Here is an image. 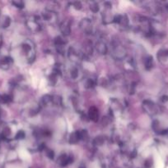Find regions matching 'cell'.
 <instances>
[{
    "mask_svg": "<svg viewBox=\"0 0 168 168\" xmlns=\"http://www.w3.org/2000/svg\"><path fill=\"white\" fill-rule=\"evenodd\" d=\"M84 49H85V51H86V53L87 54H93V48L92 46V42L90 41H88V42L85 43L84 44Z\"/></svg>",
    "mask_w": 168,
    "mask_h": 168,
    "instance_id": "19",
    "label": "cell"
},
{
    "mask_svg": "<svg viewBox=\"0 0 168 168\" xmlns=\"http://www.w3.org/2000/svg\"><path fill=\"white\" fill-rule=\"evenodd\" d=\"M12 4L16 8H24V3L22 1H13V2H12Z\"/></svg>",
    "mask_w": 168,
    "mask_h": 168,
    "instance_id": "29",
    "label": "cell"
},
{
    "mask_svg": "<svg viewBox=\"0 0 168 168\" xmlns=\"http://www.w3.org/2000/svg\"><path fill=\"white\" fill-rule=\"evenodd\" d=\"M109 122H110V120L108 119V117H103L102 118V121H101V124L103 125L104 126H106L108 124H109Z\"/></svg>",
    "mask_w": 168,
    "mask_h": 168,
    "instance_id": "34",
    "label": "cell"
},
{
    "mask_svg": "<svg viewBox=\"0 0 168 168\" xmlns=\"http://www.w3.org/2000/svg\"><path fill=\"white\" fill-rule=\"evenodd\" d=\"M46 155L47 157H49V158H51V159H53L54 157H55V153L53 150H51V149H49V148H47L46 149Z\"/></svg>",
    "mask_w": 168,
    "mask_h": 168,
    "instance_id": "32",
    "label": "cell"
},
{
    "mask_svg": "<svg viewBox=\"0 0 168 168\" xmlns=\"http://www.w3.org/2000/svg\"><path fill=\"white\" fill-rule=\"evenodd\" d=\"M80 140V135H79V131L77 130L73 132L70 136H69V139H68V142L72 144H75Z\"/></svg>",
    "mask_w": 168,
    "mask_h": 168,
    "instance_id": "12",
    "label": "cell"
},
{
    "mask_svg": "<svg viewBox=\"0 0 168 168\" xmlns=\"http://www.w3.org/2000/svg\"><path fill=\"white\" fill-rule=\"evenodd\" d=\"M55 15V12H52V11H50V10H47L46 9V11H44L43 13H42V17L45 21H52L53 19V17Z\"/></svg>",
    "mask_w": 168,
    "mask_h": 168,
    "instance_id": "13",
    "label": "cell"
},
{
    "mask_svg": "<svg viewBox=\"0 0 168 168\" xmlns=\"http://www.w3.org/2000/svg\"><path fill=\"white\" fill-rule=\"evenodd\" d=\"M119 25H120L122 27H127L129 25V18L126 15H120V18L119 21Z\"/></svg>",
    "mask_w": 168,
    "mask_h": 168,
    "instance_id": "16",
    "label": "cell"
},
{
    "mask_svg": "<svg viewBox=\"0 0 168 168\" xmlns=\"http://www.w3.org/2000/svg\"><path fill=\"white\" fill-rule=\"evenodd\" d=\"M67 42H66L61 36H58V37H56V38L55 39V44L56 46L59 47H59L64 46V44H65Z\"/></svg>",
    "mask_w": 168,
    "mask_h": 168,
    "instance_id": "21",
    "label": "cell"
},
{
    "mask_svg": "<svg viewBox=\"0 0 168 168\" xmlns=\"http://www.w3.org/2000/svg\"><path fill=\"white\" fill-rule=\"evenodd\" d=\"M11 100H12L11 97L8 95V94L0 96V102H2V103H9Z\"/></svg>",
    "mask_w": 168,
    "mask_h": 168,
    "instance_id": "27",
    "label": "cell"
},
{
    "mask_svg": "<svg viewBox=\"0 0 168 168\" xmlns=\"http://www.w3.org/2000/svg\"><path fill=\"white\" fill-rule=\"evenodd\" d=\"M161 100L162 101L163 103H165V102H167L168 101V96H162V98H161Z\"/></svg>",
    "mask_w": 168,
    "mask_h": 168,
    "instance_id": "35",
    "label": "cell"
},
{
    "mask_svg": "<svg viewBox=\"0 0 168 168\" xmlns=\"http://www.w3.org/2000/svg\"><path fill=\"white\" fill-rule=\"evenodd\" d=\"M70 75H71V77L73 79H76L78 77V68L73 67L70 71Z\"/></svg>",
    "mask_w": 168,
    "mask_h": 168,
    "instance_id": "28",
    "label": "cell"
},
{
    "mask_svg": "<svg viewBox=\"0 0 168 168\" xmlns=\"http://www.w3.org/2000/svg\"><path fill=\"white\" fill-rule=\"evenodd\" d=\"M88 118L93 122H97L99 118V112L96 107H91L88 111Z\"/></svg>",
    "mask_w": 168,
    "mask_h": 168,
    "instance_id": "10",
    "label": "cell"
},
{
    "mask_svg": "<svg viewBox=\"0 0 168 168\" xmlns=\"http://www.w3.org/2000/svg\"><path fill=\"white\" fill-rule=\"evenodd\" d=\"M153 165V162L152 158H147V160H145L144 162V167L145 168H151Z\"/></svg>",
    "mask_w": 168,
    "mask_h": 168,
    "instance_id": "31",
    "label": "cell"
},
{
    "mask_svg": "<svg viewBox=\"0 0 168 168\" xmlns=\"http://www.w3.org/2000/svg\"><path fill=\"white\" fill-rule=\"evenodd\" d=\"M59 29L61 33L63 34L64 36H68L71 33V27H70V23L68 21H63L59 25Z\"/></svg>",
    "mask_w": 168,
    "mask_h": 168,
    "instance_id": "8",
    "label": "cell"
},
{
    "mask_svg": "<svg viewBox=\"0 0 168 168\" xmlns=\"http://www.w3.org/2000/svg\"><path fill=\"white\" fill-rule=\"evenodd\" d=\"M79 26L81 30L85 34H91L93 33V24H92L91 20L88 19V18H83L82 21H80Z\"/></svg>",
    "mask_w": 168,
    "mask_h": 168,
    "instance_id": "5",
    "label": "cell"
},
{
    "mask_svg": "<svg viewBox=\"0 0 168 168\" xmlns=\"http://www.w3.org/2000/svg\"><path fill=\"white\" fill-rule=\"evenodd\" d=\"M104 141H105V139H104V138L102 136H97V137H96L95 139H93V144L95 146L100 147V146H101L104 143Z\"/></svg>",
    "mask_w": 168,
    "mask_h": 168,
    "instance_id": "20",
    "label": "cell"
},
{
    "mask_svg": "<svg viewBox=\"0 0 168 168\" xmlns=\"http://www.w3.org/2000/svg\"><path fill=\"white\" fill-rule=\"evenodd\" d=\"M166 8H167V10L168 11V4H166Z\"/></svg>",
    "mask_w": 168,
    "mask_h": 168,
    "instance_id": "37",
    "label": "cell"
},
{
    "mask_svg": "<svg viewBox=\"0 0 168 168\" xmlns=\"http://www.w3.org/2000/svg\"><path fill=\"white\" fill-rule=\"evenodd\" d=\"M144 66L147 70H150L152 67H153V58L152 56H147V58L144 59Z\"/></svg>",
    "mask_w": 168,
    "mask_h": 168,
    "instance_id": "15",
    "label": "cell"
},
{
    "mask_svg": "<svg viewBox=\"0 0 168 168\" xmlns=\"http://www.w3.org/2000/svg\"><path fill=\"white\" fill-rule=\"evenodd\" d=\"M26 24L27 25V28L33 32H37L41 30V24L36 17H30L29 19L26 21Z\"/></svg>",
    "mask_w": 168,
    "mask_h": 168,
    "instance_id": "4",
    "label": "cell"
},
{
    "mask_svg": "<svg viewBox=\"0 0 168 168\" xmlns=\"http://www.w3.org/2000/svg\"><path fill=\"white\" fill-rule=\"evenodd\" d=\"M57 76H58V75L55 74L54 72L51 74V76H50L49 80H50V83H51V84H52V85H55V84L57 83Z\"/></svg>",
    "mask_w": 168,
    "mask_h": 168,
    "instance_id": "25",
    "label": "cell"
},
{
    "mask_svg": "<svg viewBox=\"0 0 168 168\" xmlns=\"http://www.w3.org/2000/svg\"><path fill=\"white\" fill-rule=\"evenodd\" d=\"M143 108L145 111V112L150 116H154L158 113L159 108L156 103H154L151 100H144L143 103Z\"/></svg>",
    "mask_w": 168,
    "mask_h": 168,
    "instance_id": "3",
    "label": "cell"
},
{
    "mask_svg": "<svg viewBox=\"0 0 168 168\" xmlns=\"http://www.w3.org/2000/svg\"><path fill=\"white\" fill-rule=\"evenodd\" d=\"M25 132H24L23 130H19L17 133V134H16V137H15V138L17 139H23L25 138Z\"/></svg>",
    "mask_w": 168,
    "mask_h": 168,
    "instance_id": "30",
    "label": "cell"
},
{
    "mask_svg": "<svg viewBox=\"0 0 168 168\" xmlns=\"http://www.w3.org/2000/svg\"><path fill=\"white\" fill-rule=\"evenodd\" d=\"M95 49L98 53L101 55H105L108 52V47L106 46V44L101 40H99L95 44Z\"/></svg>",
    "mask_w": 168,
    "mask_h": 168,
    "instance_id": "7",
    "label": "cell"
},
{
    "mask_svg": "<svg viewBox=\"0 0 168 168\" xmlns=\"http://www.w3.org/2000/svg\"><path fill=\"white\" fill-rule=\"evenodd\" d=\"M68 58H70V60L76 62L78 59L83 58V56L80 54L79 53H78L77 51L73 49V48H70L68 49Z\"/></svg>",
    "mask_w": 168,
    "mask_h": 168,
    "instance_id": "11",
    "label": "cell"
},
{
    "mask_svg": "<svg viewBox=\"0 0 168 168\" xmlns=\"http://www.w3.org/2000/svg\"><path fill=\"white\" fill-rule=\"evenodd\" d=\"M72 162H73V158L71 156H68L65 153L61 154L57 160V163L59 164L60 167H66L67 165L71 163Z\"/></svg>",
    "mask_w": 168,
    "mask_h": 168,
    "instance_id": "6",
    "label": "cell"
},
{
    "mask_svg": "<svg viewBox=\"0 0 168 168\" xmlns=\"http://www.w3.org/2000/svg\"><path fill=\"white\" fill-rule=\"evenodd\" d=\"M79 131V135H80V139H83V140H88V133L86 130H78Z\"/></svg>",
    "mask_w": 168,
    "mask_h": 168,
    "instance_id": "22",
    "label": "cell"
},
{
    "mask_svg": "<svg viewBox=\"0 0 168 168\" xmlns=\"http://www.w3.org/2000/svg\"><path fill=\"white\" fill-rule=\"evenodd\" d=\"M111 55L116 60H122L126 57L127 52L125 47L119 42H112L111 44Z\"/></svg>",
    "mask_w": 168,
    "mask_h": 168,
    "instance_id": "1",
    "label": "cell"
},
{
    "mask_svg": "<svg viewBox=\"0 0 168 168\" xmlns=\"http://www.w3.org/2000/svg\"><path fill=\"white\" fill-rule=\"evenodd\" d=\"M52 98H53V96H51L50 94H46L45 96L42 97L41 101V104L42 106L48 105L50 103L52 102Z\"/></svg>",
    "mask_w": 168,
    "mask_h": 168,
    "instance_id": "17",
    "label": "cell"
},
{
    "mask_svg": "<svg viewBox=\"0 0 168 168\" xmlns=\"http://www.w3.org/2000/svg\"><path fill=\"white\" fill-rule=\"evenodd\" d=\"M52 103H53L55 105H61V104H62V98H61V97L58 96V95L53 96V98H52Z\"/></svg>",
    "mask_w": 168,
    "mask_h": 168,
    "instance_id": "23",
    "label": "cell"
},
{
    "mask_svg": "<svg viewBox=\"0 0 168 168\" xmlns=\"http://www.w3.org/2000/svg\"><path fill=\"white\" fill-rule=\"evenodd\" d=\"M152 129L155 131L156 133L157 134H165L167 132V130H162L160 126V123L157 120H155L154 122H152Z\"/></svg>",
    "mask_w": 168,
    "mask_h": 168,
    "instance_id": "14",
    "label": "cell"
},
{
    "mask_svg": "<svg viewBox=\"0 0 168 168\" xmlns=\"http://www.w3.org/2000/svg\"><path fill=\"white\" fill-rule=\"evenodd\" d=\"M10 23H11L10 17H8V16H4V17H2V19H1V25H2V27L7 28V27H9V25H10Z\"/></svg>",
    "mask_w": 168,
    "mask_h": 168,
    "instance_id": "18",
    "label": "cell"
},
{
    "mask_svg": "<svg viewBox=\"0 0 168 168\" xmlns=\"http://www.w3.org/2000/svg\"><path fill=\"white\" fill-rule=\"evenodd\" d=\"M73 7L75 8V9H77V10H80V9H82V4L80 3V2H74L73 4Z\"/></svg>",
    "mask_w": 168,
    "mask_h": 168,
    "instance_id": "33",
    "label": "cell"
},
{
    "mask_svg": "<svg viewBox=\"0 0 168 168\" xmlns=\"http://www.w3.org/2000/svg\"><path fill=\"white\" fill-rule=\"evenodd\" d=\"M90 9L93 11V13H97V12H99V4H97V3H92L91 4H90Z\"/></svg>",
    "mask_w": 168,
    "mask_h": 168,
    "instance_id": "26",
    "label": "cell"
},
{
    "mask_svg": "<svg viewBox=\"0 0 168 168\" xmlns=\"http://www.w3.org/2000/svg\"><path fill=\"white\" fill-rule=\"evenodd\" d=\"M96 84V82L93 80V79H88L87 80L86 83H85V88L86 89H91L93 88Z\"/></svg>",
    "mask_w": 168,
    "mask_h": 168,
    "instance_id": "24",
    "label": "cell"
},
{
    "mask_svg": "<svg viewBox=\"0 0 168 168\" xmlns=\"http://www.w3.org/2000/svg\"><path fill=\"white\" fill-rule=\"evenodd\" d=\"M157 59L160 63L162 64H166L168 63V50L167 49H161L158 51L157 54Z\"/></svg>",
    "mask_w": 168,
    "mask_h": 168,
    "instance_id": "9",
    "label": "cell"
},
{
    "mask_svg": "<svg viewBox=\"0 0 168 168\" xmlns=\"http://www.w3.org/2000/svg\"><path fill=\"white\" fill-rule=\"evenodd\" d=\"M78 168H86V167H85L84 164H81L79 167H78Z\"/></svg>",
    "mask_w": 168,
    "mask_h": 168,
    "instance_id": "36",
    "label": "cell"
},
{
    "mask_svg": "<svg viewBox=\"0 0 168 168\" xmlns=\"http://www.w3.org/2000/svg\"><path fill=\"white\" fill-rule=\"evenodd\" d=\"M22 49L26 53V55L28 58L29 63H32L36 57V53H35V46L34 44L30 40H26V42L23 43L22 44Z\"/></svg>",
    "mask_w": 168,
    "mask_h": 168,
    "instance_id": "2",
    "label": "cell"
}]
</instances>
